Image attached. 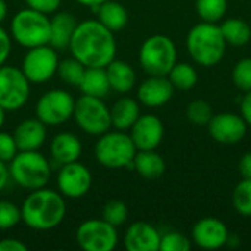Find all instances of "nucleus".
Instances as JSON below:
<instances>
[{
	"instance_id": "f257e3e1",
	"label": "nucleus",
	"mask_w": 251,
	"mask_h": 251,
	"mask_svg": "<svg viewBox=\"0 0 251 251\" xmlns=\"http://www.w3.org/2000/svg\"><path fill=\"white\" fill-rule=\"evenodd\" d=\"M68 49L85 68H106L116 57L115 32L97 19L82 21L76 25Z\"/></svg>"
},
{
	"instance_id": "f03ea898",
	"label": "nucleus",
	"mask_w": 251,
	"mask_h": 251,
	"mask_svg": "<svg viewBox=\"0 0 251 251\" xmlns=\"http://www.w3.org/2000/svg\"><path fill=\"white\" fill-rule=\"evenodd\" d=\"M66 215V203L60 193L46 187L32 190L21 206V221L34 231H50L59 226Z\"/></svg>"
},
{
	"instance_id": "7ed1b4c3",
	"label": "nucleus",
	"mask_w": 251,
	"mask_h": 251,
	"mask_svg": "<svg viewBox=\"0 0 251 251\" xmlns=\"http://www.w3.org/2000/svg\"><path fill=\"white\" fill-rule=\"evenodd\" d=\"M226 49V41L221 26L213 22H200L194 25L187 37V50L191 59L206 68L216 66Z\"/></svg>"
},
{
	"instance_id": "20e7f679",
	"label": "nucleus",
	"mask_w": 251,
	"mask_h": 251,
	"mask_svg": "<svg viewBox=\"0 0 251 251\" xmlns=\"http://www.w3.org/2000/svg\"><path fill=\"white\" fill-rule=\"evenodd\" d=\"M137 154V147L129 134L125 131H107L99 137L94 146L97 162L107 169L131 168Z\"/></svg>"
},
{
	"instance_id": "39448f33",
	"label": "nucleus",
	"mask_w": 251,
	"mask_h": 251,
	"mask_svg": "<svg viewBox=\"0 0 251 251\" xmlns=\"http://www.w3.org/2000/svg\"><path fill=\"white\" fill-rule=\"evenodd\" d=\"M9 172L16 185L29 191L46 187L51 175L47 159L38 150L18 151L10 160Z\"/></svg>"
},
{
	"instance_id": "423d86ee",
	"label": "nucleus",
	"mask_w": 251,
	"mask_h": 251,
	"mask_svg": "<svg viewBox=\"0 0 251 251\" xmlns=\"http://www.w3.org/2000/svg\"><path fill=\"white\" fill-rule=\"evenodd\" d=\"M12 38L25 49L49 44L50 41V18L31 7L16 12L10 22Z\"/></svg>"
},
{
	"instance_id": "0eeeda50",
	"label": "nucleus",
	"mask_w": 251,
	"mask_h": 251,
	"mask_svg": "<svg viewBox=\"0 0 251 251\" xmlns=\"http://www.w3.org/2000/svg\"><path fill=\"white\" fill-rule=\"evenodd\" d=\"M176 57L175 43L163 34H156L146 38L138 53L140 65L150 76H168L176 63Z\"/></svg>"
},
{
	"instance_id": "6e6552de",
	"label": "nucleus",
	"mask_w": 251,
	"mask_h": 251,
	"mask_svg": "<svg viewBox=\"0 0 251 251\" xmlns=\"http://www.w3.org/2000/svg\"><path fill=\"white\" fill-rule=\"evenodd\" d=\"M81 131L88 135L100 137L112 128L110 107L103 101V99L91 97L82 94L75 100L74 116H72Z\"/></svg>"
},
{
	"instance_id": "1a4fd4ad",
	"label": "nucleus",
	"mask_w": 251,
	"mask_h": 251,
	"mask_svg": "<svg viewBox=\"0 0 251 251\" xmlns=\"http://www.w3.org/2000/svg\"><path fill=\"white\" fill-rule=\"evenodd\" d=\"M21 68L0 66V106L6 112H15L24 107L29 99L31 87Z\"/></svg>"
},
{
	"instance_id": "9d476101",
	"label": "nucleus",
	"mask_w": 251,
	"mask_h": 251,
	"mask_svg": "<svg viewBox=\"0 0 251 251\" xmlns=\"http://www.w3.org/2000/svg\"><path fill=\"white\" fill-rule=\"evenodd\" d=\"M74 107L75 99L69 91L53 88L38 99L35 115L46 126H57L74 116Z\"/></svg>"
},
{
	"instance_id": "9b49d317",
	"label": "nucleus",
	"mask_w": 251,
	"mask_h": 251,
	"mask_svg": "<svg viewBox=\"0 0 251 251\" xmlns=\"http://www.w3.org/2000/svg\"><path fill=\"white\" fill-rule=\"evenodd\" d=\"M59 56L50 44L28 49L22 59L21 69L32 84H44L57 74Z\"/></svg>"
},
{
	"instance_id": "f8f14e48",
	"label": "nucleus",
	"mask_w": 251,
	"mask_h": 251,
	"mask_svg": "<svg viewBox=\"0 0 251 251\" xmlns=\"http://www.w3.org/2000/svg\"><path fill=\"white\" fill-rule=\"evenodd\" d=\"M78 246L85 251H112L118 246L116 226L104 219H88L82 222L75 234Z\"/></svg>"
},
{
	"instance_id": "ddd939ff",
	"label": "nucleus",
	"mask_w": 251,
	"mask_h": 251,
	"mask_svg": "<svg viewBox=\"0 0 251 251\" xmlns=\"http://www.w3.org/2000/svg\"><path fill=\"white\" fill-rule=\"evenodd\" d=\"M93 185V175L90 169L76 162L62 165L57 174V188L59 193L66 199H81L84 197Z\"/></svg>"
},
{
	"instance_id": "4468645a",
	"label": "nucleus",
	"mask_w": 251,
	"mask_h": 251,
	"mask_svg": "<svg viewBox=\"0 0 251 251\" xmlns=\"http://www.w3.org/2000/svg\"><path fill=\"white\" fill-rule=\"evenodd\" d=\"M247 124L243 116L235 113H219L213 115L207 124L210 137L225 146H234L244 140L247 134Z\"/></svg>"
},
{
	"instance_id": "2eb2a0df",
	"label": "nucleus",
	"mask_w": 251,
	"mask_h": 251,
	"mask_svg": "<svg viewBox=\"0 0 251 251\" xmlns=\"http://www.w3.org/2000/svg\"><path fill=\"white\" fill-rule=\"evenodd\" d=\"M129 135L137 150H156L163 140L165 126L160 118L156 115H140V118L131 126Z\"/></svg>"
},
{
	"instance_id": "dca6fc26",
	"label": "nucleus",
	"mask_w": 251,
	"mask_h": 251,
	"mask_svg": "<svg viewBox=\"0 0 251 251\" xmlns=\"http://www.w3.org/2000/svg\"><path fill=\"white\" fill-rule=\"evenodd\" d=\"M229 231L226 225L216 218L200 219L191 231V240L204 250H218L228 244Z\"/></svg>"
},
{
	"instance_id": "f3484780",
	"label": "nucleus",
	"mask_w": 251,
	"mask_h": 251,
	"mask_svg": "<svg viewBox=\"0 0 251 251\" xmlns=\"http://www.w3.org/2000/svg\"><path fill=\"white\" fill-rule=\"evenodd\" d=\"M174 91L175 88L168 76H149L140 84L137 97L138 101L147 107H160L169 103Z\"/></svg>"
},
{
	"instance_id": "a211bd4d",
	"label": "nucleus",
	"mask_w": 251,
	"mask_h": 251,
	"mask_svg": "<svg viewBox=\"0 0 251 251\" xmlns=\"http://www.w3.org/2000/svg\"><path fill=\"white\" fill-rule=\"evenodd\" d=\"M162 235L147 222H134L124 235V246L128 251H159Z\"/></svg>"
},
{
	"instance_id": "6ab92c4d",
	"label": "nucleus",
	"mask_w": 251,
	"mask_h": 251,
	"mask_svg": "<svg viewBox=\"0 0 251 251\" xmlns=\"http://www.w3.org/2000/svg\"><path fill=\"white\" fill-rule=\"evenodd\" d=\"M12 135L19 151H31L40 150L44 146L47 129L38 118H28L16 125Z\"/></svg>"
},
{
	"instance_id": "aec40b11",
	"label": "nucleus",
	"mask_w": 251,
	"mask_h": 251,
	"mask_svg": "<svg viewBox=\"0 0 251 251\" xmlns=\"http://www.w3.org/2000/svg\"><path fill=\"white\" fill-rule=\"evenodd\" d=\"M82 153V144L79 138L71 132H60L53 137L50 143V154L56 163L66 165L79 160Z\"/></svg>"
},
{
	"instance_id": "412c9836",
	"label": "nucleus",
	"mask_w": 251,
	"mask_h": 251,
	"mask_svg": "<svg viewBox=\"0 0 251 251\" xmlns=\"http://www.w3.org/2000/svg\"><path fill=\"white\" fill-rule=\"evenodd\" d=\"M76 25H78V22L72 13L54 12V16L50 19V41H49V44L56 50L68 49Z\"/></svg>"
},
{
	"instance_id": "4be33fe9",
	"label": "nucleus",
	"mask_w": 251,
	"mask_h": 251,
	"mask_svg": "<svg viewBox=\"0 0 251 251\" xmlns=\"http://www.w3.org/2000/svg\"><path fill=\"white\" fill-rule=\"evenodd\" d=\"M106 74H107L110 90H113L116 93L126 94L135 87L137 74H135L134 68L129 63H126L125 60L115 57L106 66Z\"/></svg>"
},
{
	"instance_id": "5701e85b",
	"label": "nucleus",
	"mask_w": 251,
	"mask_h": 251,
	"mask_svg": "<svg viewBox=\"0 0 251 251\" xmlns=\"http://www.w3.org/2000/svg\"><path fill=\"white\" fill-rule=\"evenodd\" d=\"M140 104L137 100L129 97H122L113 103L110 107L112 126L118 131H128L140 118Z\"/></svg>"
},
{
	"instance_id": "b1692460",
	"label": "nucleus",
	"mask_w": 251,
	"mask_h": 251,
	"mask_svg": "<svg viewBox=\"0 0 251 251\" xmlns=\"http://www.w3.org/2000/svg\"><path fill=\"white\" fill-rule=\"evenodd\" d=\"M132 169L146 179H157L165 174L166 163L154 150H137Z\"/></svg>"
},
{
	"instance_id": "393cba45",
	"label": "nucleus",
	"mask_w": 251,
	"mask_h": 251,
	"mask_svg": "<svg viewBox=\"0 0 251 251\" xmlns=\"http://www.w3.org/2000/svg\"><path fill=\"white\" fill-rule=\"evenodd\" d=\"M96 10H97V21L112 32L122 31L128 24L129 19L128 10L119 1L106 0L104 3L97 6Z\"/></svg>"
},
{
	"instance_id": "a878e982",
	"label": "nucleus",
	"mask_w": 251,
	"mask_h": 251,
	"mask_svg": "<svg viewBox=\"0 0 251 251\" xmlns=\"http://www.w3.org/2000/svg\"><path fill=\"white\" fill-rule=\"evenodd\" d=\"M82 94L103 99L110 93L106 68H85L84 76L78 87Z\"/></svg>"
},
{
	"instance_id": "bb28decb",
	"label": "nucleus",
	"mask_w": 251,
	"mask_h": 251,
	"mask_svg": "<svg viewBox=\"0 0 251 251\" xmlns=\"http://www.w3.org/2000/svg\"><path fill=\"white\" fill-rule=\"evenodd\" d=\"M221 31L226 44L231 46H246L251 40L250 25L238 18H229L224 21V24L221 25Z\"/></svg>"
},
{
	"instance_id": "cd10ccee",
	"label": "nucleus",
	"mask_w": 251,
	"mask_h": 251,
	"mask_svg": "<svg viewBox=\"0 0 251 251\" xmlns=\"http://www.w3.org/2000/svg\"><path fill=\"white\" fill-rule=\"evenodd\" d=\"M168 78H169L171 84L174 85V88L181 90V91H188V90L194 88L199 81L196 68L193 65L184 63V62H176L174 65V68L171 69V72L168 74Z\"/></svg>"
},
{
	"instance_id": "c85d7f7f",
	"label": "nucleus",
	"mask_w": 251,
	"mask_h": 251,
	"mask_svg": "<svg viewBox=\"0 0 251 251\" xmlns=\"http://www.w3.org/2000/svg\"><path fill=\"white\" fill-rule=\"evenodd\" d=\"M196 10L204 22H219L228 10V0H196Z\"/></svg>"
},
{
	"instance_id": "c756f323",
	"label": "nucleus",
	"mask_w": 251,
	"mask_h": 251,
	"mask_svg": "<svg viewBox=\"0 0 251 251\" xmlns=\"http://www.w3.org/2000/svg\"><path fill=\"white\" fill-rule=\"evenodd\" d=\"M84 72H85V66L81 62H78L75 57H68V59L59 60L56 75H59V78L65 84L72 85V87H79Z\"/></svg>"
},
{
	"instance_id": "7c9ffc66",
	"label": "nucleus",
	"mask_w": 251,
	"mask_h": 251,
	"mask_svg": "<svg viewBox=\"0 0 251 251\" xmlns=\"http://www.w3.org/2000/svg\"><path fill=\"white\" fill-rule=\"evenodd\" d=\"M235 210L243 216H251V179L243 178L232 193Z\"/></svg>"
},
{
	"instance_id": "2f4dec72",
	"label": "nucleus",
	"mask_w": 251,
	"mask_h": 251,
	"mask_svg": "<svg viewBox=\"0 0 251 251\" xmlns=\"http://www.w3.org/2000/svg\"><path fill=\"white\" fill-rule=\"evenodd\" d=\"M101 219L113 226H121L128 219V207L122 200H109L101 210Z\"/></svg>"
},
{
	"instance_id": "473e14b6",
	"label": "nucleus",
	"mask_w": 251,
	"mask_h": 251,
	"mask_svg": "<svg viewBox=\"0 0 251 251\" xmlns=\"http://www.w3.org/2000/svg\"><path fill=\"white\" fill-rule=\"evenodd\" d=\"M213 116V109L206 100H193L187 106V118L191 124L204 126L210 122Z\"/></svg>"
},
{
	"instance_id": "72a5a7b5",
	"label": "nucleus",
	"mask_w": 251,
	"mask_h": 251,
	"mask_svg": "<svg viewBox=\"0 0 251 251\" xmlns=\"http://www.w3.org/2000/svg\"><path fill=\"white\" fill-rule=\"evenodd\" d=\"M232 81L238 90L244 93L251 91V57H244L237 62L232 71Z\"/></svg>"
},
{
	"instance_id": "f704fd0d",
	"label": "nucleus",
	"mask_w": 251,
	"mask_h": 251,
	"mask_svg": "<svg viewBox=\"0 0 251 251\" xmlns=\"http://www.w3.org/2000/svg\"><path fill=\"white\" fill-rule=\"evenodd\" d=\"M21 222V207L7 200H0V231L10 229Z\"/></svg>"
},
{
	"instance_id": "c9c22d12",
	"label": "nucleus",
	"mask_w": 251,
	"mask_h": 251,
	"mask_svg": "<svg viewBox=\"0 0 251 251\" xmlns=\"http://www.w3.org/2000/svg\"><path fill=\"white\" fill-rule=\"evenodd\" d=\"M191 240L181 232H166L160 238V251H190Z\"/></svg>"
},
{
	"instance_id": "e433bc0d",
	"label": "nucleus",
	"mask_w": 251,
	"mask_h": 251,
	"mask_svg": "<svg viewBox=\"0 0 251 251\" xmlns=\"http://www.w3.org/2000/svg\"><path fill=\"white\" fill-rule=\"evenodd\" d=\"M18 146L15 143V138L9 132H1L0 131V160L10 163V160L16 156L18 153Z\"/></svg>"
},
{
	"instance_id": "4c0bfd02",
	"label": "nucleus",
	"mask_w": 251,
	"mask_h": 251,
	"mask_svg": "<svg viewBox=\"0 0 251 251\" xmlns=\"http://www.w3.org/2000/svg\"><path fill=\"white\" fill-rule=\"evenodd\" d=\"M26 7H31L44 15H51L59 10L62 0H25Z\"/></svg>"
},
{
	"instance_id": "58836bf2",
	"label": "nucleus",
	"mask_w": 251,
	"mask_h": 251,
	"mask_svg": "<svg viewBox=\"0 0 251 251\" xmlns=\"http://www.w3.org/2000/svg\"><path fill=\"white\" fill-rule=\"evenodd\" d=\"M12 50V38L9 32L0 26V66L6 63Z\"/></svg>"
},
{
	"instance_id": "ea45409f",
	"label": "nucleus",
	"mask_w": 251,
	"mask_h": 251,
	"mask_svg": "<svg viewBox=\"0 0 251 251\" xmlns=\"http://www.w3.org/2000/svg\"><path fill=\"white\" fill-rule=\"evenodd\" d=\"M0 251H28V246L16 238L0 240Z\"/></svg>"
},
{
	"instance_id": "a19ab883",
	"label": "nucleus",
	"mask_w": 251,
	"mask_h": 251,
	"mask_svg": "<svg viewBox=\"0 0 251 251\" xmlns=\"http://www.w3.org/2000/svg\"><path fill=\"white\" fill-rule=\"evenodd\" d=\"M241 116L246 124L251 126V91H247L244 99L241 100Z\"/></svg>"
},
{
	"instance_id": "79ce46f5",
	"label": "nucleus",
	"mask_w": 251,
	"mask_h": 251,
	"mask_svg": "<svg viewBox=\"0 0 251 251\" xmlns=\"http://www.w3.org/2000/svg\"><path fill=\"white\" fill-rule=\"evenodd\" d=\"M238 169H240V174H241L243 178L251 179V151L246 153L241 157L240 165H238Z\"/></svg>"
},
{
	"instance_id": "37998d69",
	"label": "nucleus",
	"mask_w": 251,
	"mask_h": 251,
	"mask_svg": "<svg viewBox=\"0 0 251 251\" xmlns=\"http://www.w3.org/2000/svg\"><path fill=\"white\" fill-rule=\"evenodd\" d=\"M10 179V172H9V166L6 165V162L0 160V191L7 185Z\"/></svg>"
},
{
	"instance_id": "c03bdc74",
	"label": "nucleus",
	"mask_w": 251,
	"mask_h": 251,
	"mask_svg": "<svg viewBox=\"0 0 251 251\" xmlns=\"http://www.w3.org/2000/svg\"><path fill=\"white\" fill-rule=\"evenodd\" d=\"M76 3L82 4V6H87V7H91V9H96L97 6H100L101 3H104L106 0H75Z\"/></svg>"
},
{
	"instance_id": "a18cd8bd",
	"label": "nucleus",
	"mask_w": 251,
	"mask_h": 251,
	"mask_svg": "<svg viewBox=\"0 0 251 251\" xmlns=\"http://www.w3.org/2000/svg\"><path fill=\"white\" fill-rule=\"evenodd\" d=\"M7 16V3L4 0H0V24L6 19Z\"/></svg>"
},
{
	"instance_id": "49530a36",
	"label": "nucleus",
	"mask_w": 251,
	"mask_h": 251,
	"mask_svg": "<svg viewBox=\"0 0 251 251\" xmlns=\"http://www.w3.org/2000/svg\"><path fill=\"white\" fill-rule=\"evenodd\" d=\"M4 121H6V110L0 106V129L4 125Z\"/></svg>"
}]
</instances>
